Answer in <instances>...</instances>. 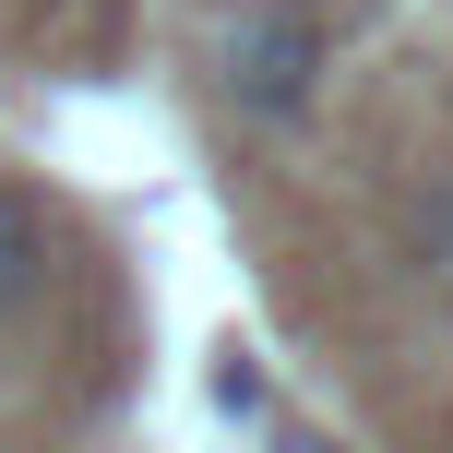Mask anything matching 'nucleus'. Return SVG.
Masks as SVG:
<instances>
[{
  "mask_svg": "<svg viewBox=\"0 0 453 453\" xmlns=\"http://www.w3.org/2000/svg\"><path fill=\"white\" fill-rule=\"evenodd\" d=\"M274 453H346V441H311V430H274Z\"/></svg>",
  "mask_w": 453,
  "mask_h": 453,
  "instance_id": "20e7f679",
  "label": "nucleus"
},
{
  "mask_svg": "<svg viewBox=\"0 0 453 453\" xmlns=\"http://www.w3.org/2000/svg\"><path fill=\"white\" fill-rule=\"evenodd\" d=\"M36 287H48V239L24 215V191H0V311H24Z\"/></svg>",
  "mask_w": 453,
  "mask_h": 453,
  "instance_id": "f03ea898",
  "label": "nucleus"
},
{
  "mask_svg": "<svg viewBox=\"0 0 453 453\" xmlns=\"http://www.w3.org/2000/svg\"><path fill=\"white\" fill-rule=\"evenodd\" d=\"M430 250H441V263H453V191H441V215H430Z\"/></svg>",
  "mask_w": 453,
  "mask_h": 453,
  "instance_id": "39448f33",
  "label": "nucleus"
},
{
  "mask_svg": "<svg viewBox=\"0 0 453 453\" xmlns=\"http://www.w3.org/2000/svg\"><path fill=\"white\" fill-rule=\"evenodd\" d=\"M322 24L298 12V0H250V12H226V36H215V72H226V96H239L250 119H298L322 96Z\"/></svg>",
  "mask_w": 453,
  "mask_h": 453,
  "instance_id": "f257e3e1",
  "label": "nucleus"
},
{
  "mask_svg": "<svg viewBox=\"0 0 453 453\" xmlns=\"http://www.w3.org/2000/svg\"><path fill=\"white\" fill-rule=\"evenodd\" d=\"M203 394H215V418H263V406H274V382H263V358H250V346H226Z\"/></svg>",
  "mask_w": 453,
  "mask_h": 453,
  "instance_id": "7ed1b4c3",
  "label": "nucleus"
}]
</instances>
